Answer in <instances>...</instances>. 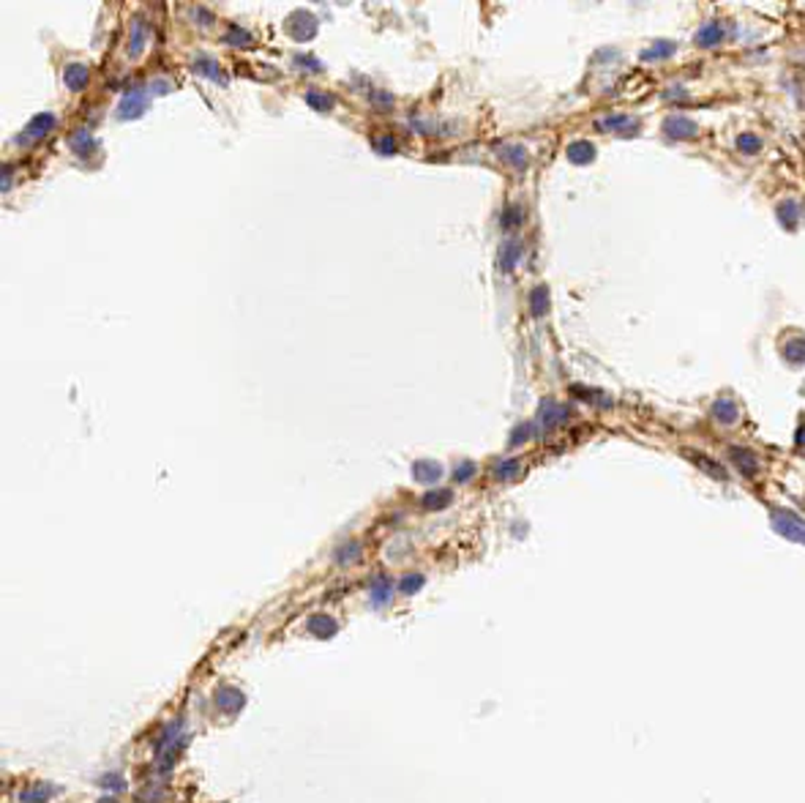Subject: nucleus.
Returning a JSON list of instances; mask_svg holds the SVG:
<instances>
[{
  "label": "nucleus",
  "instance_id": "nucleus-12",
  "mask_svg": "<svg viewBox=\"0 0 805 803\" xmlns=\"http://www.w3.org/2000/svg\"><path fill=\"white\" fill-rule=\"evenodd\" d=\"M66 77H69V85L77 91V88H82V85H85V80H88V71H85L82 66H71V69L66 71Z\"/></svg>",
  "mask_w": 805,
  "mask_h": 803
},
{
  "label": "nucleus",
  "instance_id": "nucleus-16",
  "mask_svg": "<svg viewBox=\"0 0 805 803\" xmlns=\"http://www.w3.org/2000/svg\"><path fill=\"white\" fill-rule=\"evenodd\" d=\"M49 123H52V117H49V115H44V117H36V120H33V128H30L27 134H30V137H38V134H44V131L49 128Z\"/></svg>",
  "mask_w": 805,
  "mask_h": 803
},
{
  "label": "nucleus",
  "instance_id": "nucleus-13",
  "mask_svg": "<svg viewBox=\"0 0 805 803\" xmlns=\"http://www.w3.org/2000/svg\"><path fill=\"white\" fill-rule=\"evenodd\" d=\"M737 145L745 150V153H756L759 148H762V142H759V137H754V134H743L740 139H737Z\"/></svg>",
  "mask_w": 805,
  "mask_h": 803
},
{
  "label": "nucleus",
  "instance_id": "nucleus-4",
  "mask_svg": "<svg viewBox=\"0 0 805 803\" xmlns=\"http://www.w3.org/2000/svg\"><path fill=\"white\" fill-rule=\"evenodd\" d=\"M309 629H312L314 637H334V634H336V623H334L331 618H325V615H314V618H309Z\"/></svg>",
  "mask_w": 805,
  "mask_h": 803
},
{
  "label": "nucleus",
  "instance_id": "nucleus-18",
  "mask_svg": "<svg viewBox=\"0 0 805 803\" xmlns=\"http://www.w3.org/2000/svg\"><path fill=\"white\" fill-rule=\"evenodd\" d=\"M352 561V558H358V547H355V544H352V547H349V552H347V550H342V552H339V561Z\"/></svg>",
  "mask_w": 805,
  "mask_h": 803
},
{
  "label": "nucleus",
  "instance_id": "nucleus-3",
  "mask_svg": "<svg viewBox=\"0 0 805 803\" xmlns=\"http://www.w3.org/2000/svg\"><path fill=\"white\" fill-rule=\"evenodd\" d=\"M666 134L675 137V139H690L696 134V123L688 120V117H672L666 123Z\"/></svg>",
  "mask_w": 805,
  "mask_h": 803
},
{
  "label": "nucleus",
  "instance_id": "nucleus-8",
  "mask_svg": "<svg viewBox=\"0 0 805 803\" xmlns=\"http://www.w3.org/2000/svg\"><path fill=\"white\" fill-rule=\"evenodd\" d=\"M55 793H58V787H41V784H36L33 790L22 793V801L25 803H44L47 798H52Z\"/></svg>",
  "mask_w": 805,
  "mask_h": 803
},
{
  "label": "nucleus",
  "instance_id": "nucleus-7",
  "mask_svg": "<svg viewBox=\"0 0 805 803\" xmlns=\"http://www.w3.org/2000/svg\"><path fill=\"white\" fill-rule=\"evenodd\" d=\"M568 156H571V161H576V164H587V161L595 156V150H592L590 142H574V145L568 148Z\"/></svg>",
  "mask_w": 805,
  "mask_h": 803
},
{
  "label": "nucleus",
  "instance_id": "nucleus-6",
  "mask_svg": "<svg viewBox=\"0 0 805 803\" xmlns=\"http://www.w3.org/2000/svg\"><path fill=\"white\" fill-rule=\"evenodd\" d=\"M715 418L718 421H723V424H734L737 421V416H740V410H737V405L732 402V399H721V402H715Z\"/></svg>",
  "mask_w": 805,
  "mask_h": 803
},
{
  "label": "nucleus",
  "instance_id": "nucleus-2",
  "mask_svg": "<svg viewBox=\"0 0 805 803\" xmlns=\"http://www.w3.org/2000/svg\"><path fill=\"white\" fill-rule=\"evenodd\" d=\"M243 702H246V697H243L240 688L222 686L219 691H216V708L224 710V713H237V710L243 708Z\"/></svg>",
  "mask_w": 805,
  "mask_h": 803
},
{
  "label": "nucleus",
  "instance_id": "nucleus-10",
  "mask_svg": "<svg viewBox=\"0 0 805 803\" xmlns=\"http://www.w3.org/2000/svg\"><path fill=\"white\" fill-rule=\"evenodd\" d=\"M672 52H675V44L661 41V44H655L653 49L644 52V60H658V58H666V55H672Z\"/></svg>",
  "mask_w": 805,
  "mask_h": 803
},
{
  "label": "nucleus",
  "instance_id": "nucleus-9",
  "mask_svg": "<svg viewBox=\"0 0 805 803\" xmlns=\"http://www.w3.org/2000/svg\"><path fill=\"white\" fill-rule=\"evenodd\" d=\"M732 454H734V462H737V467H740V470H743L745 475H754V473H756V459L751 457L748 451H737V449H734Z\"/></svg>",
  "mask_w": 805,
  "mask_h": 803
},
{
  "label": "nucleus",
  "instance_id": "nucleus-15",
  "mask_svg": "<svg viewBox=\"0 0 805 803\" xmlns=\"http://www.w3.org/2000/svg\"><path fill=\"white\" fill-rule=\"evenodd\" d=\"M388 596H390V585H388L385 579H380V582L371 587V598H374V604H382Z\"/></svg>",
  "mask_w": 805,
  "mask_h": 803
},
{
  "label": "nucleus",
  "instance_id": "nucleus-5",
  "mask_svg": "<svg viewBox=\"0 0 805 803\" xmlns=\"http://www.w3.org/2000/svg\"><path fill=\"white\" fill-rule=\"evenodd\" d=\"M784 358L789 363H805V337H795L784 344Z\"/></svg>",
  "mask_w": 805,
  "mask_h": 803
},
{
  "label": "nucleus",
  "instance_id": "nucleus-11",
  "mask_svg": "<svg viewBox=\"0 0 805 803\" xmlns=\"http://www.w3.org/2000/svg\"><path fill=\"white\" fill-rule=\"evenodd\" d=\"M718 38H721V27H718V25H707V27L699 33V44H701V47H712Z\"/></svg>",
  "mask_w": 805,
  "mask_h": 803
},
{
  "label": "nucleus",
  "instance_id": "nucleus-14",
  "mask_svg": "<svg viewBox=\"0 0 805 803\" xmlns=\"http://www.w3.org/2000/svg\"><path fill=\"white\" fill-rule=\"evenodd\" d=\"M415 473H426L421 481H437L440 478V467L437 464H426V462H418L415 464Z\"/></svg>",
  "mask_w": 805,
  "mask_h": 803
},
{
  "label": "nucleus",
  "instance_id": "nucleus-1",
  "mask_svg": "<svg viewBox=\"0 0 805 803\" xmlns=\"http://www.w3.org/2000/svg\"><path fill=\"white\" fill-rule=\"evenodd\" d=\"M770 522H773L775 533H781L786 541H795V544H803L805 547V519H800L795 511L773 508L770 511Z\"/></svg>",
  "mask_w": 805,
  "mask_h": 803
},
{
  "label": "nucleus",
  "instance_id": "nucleus-17",
  "mask_svg": "<svg viewBox=\"0 0 805 803\" xmlns=\"http://www.w3.org/2000/svg\"><path fill=\"white\" fill-rule=\"evenodd\" d=\"M421 582H423V576H407V579L401 582V590H404V593H415V590L421 587Z\"/></svg>",
  "mask_w": 805,
  "mask_h": 803
}]
</instances>
